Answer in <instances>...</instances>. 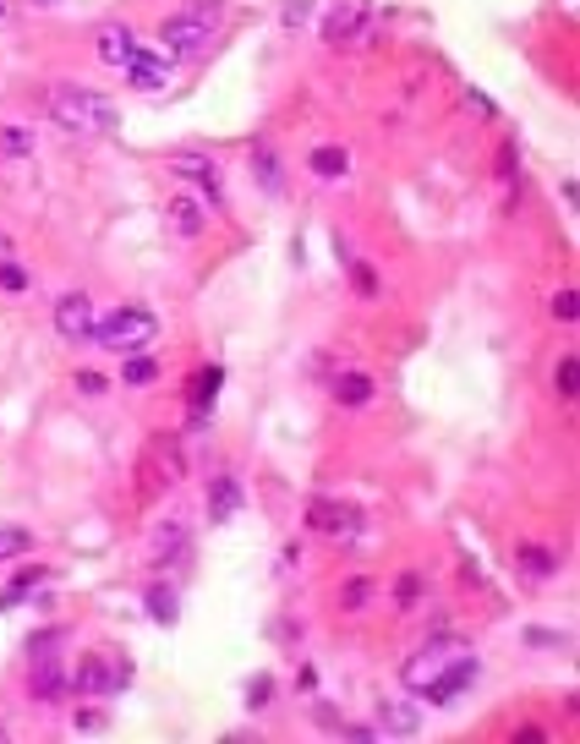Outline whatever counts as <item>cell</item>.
<instances>
[{"label": "cell", "mask_w": 580, "mask_h": 744, "mask_svg": "<svg viewBox=\"0 0 580 744\" xmlns=\"http://www.w3.org/2000/svg\"><path fill=\"white\" fill-rule=\"evenodd\" d=\"M50 115L66 126V132H94V137L121 126V104L104 99V93H94V88H72V83L50 88Z\"/></svg>", "instance_id": "6da1fadb"}, {"label": "cell", "mask_w": 580, "mask_h": 744, "mask_svg": "<svg viewBox=\"0 0 580 744\" xmlns=\"http://www.w3.org/2000/svg\"><path fill=\"white\" fill-rule=\"evenodd\" d=\"M219 22H225V6H219V0H187L176 17H165L159 39H165L170 55H197L219 33Z\"/></svg>", "instance_id": "7a4b0ae2"}, {"label": "cell", "mask_w": 580, "mask_h": 744, "mask_svg": "<svg viewBox=\"0 0 580 744\" xmlns=\"http://www.w3.org/2000/svg\"><path fill=\"white\" fill-rule=\"evenodd\" d=\"M154 334H159V318L148 307H121V312H110L104 323H94V340L104 345V351H121V356L143 351Z\"/></svg>", "instance_id": "3957f363"}, {"label": "cell", "mask_w": 580, "mask_h": 744, "mask_svg": "<svg viewBox=\"0 0 580 744\" xmlns=\"http://www.w3.org/2000/svg\"><path fill=\"white\" fill-rule=\"evenodd\" d=\"M126 684H132V662H110L104 651L83 657V662H77V673H72L77 695H110V690H126Z\"/></svg>", "instance_id": "277c9868"}, {"label": "cell", "mask_w": 580, "mask_h": 744, "mask_svg": "<svg viewBox=\"0 0 580 744\" xmlns=\"http://www.w3.org/2000/svg\"><path fill=\"white\" fill-rule=\"evenodd\" d=\"M460 651H466V646H449V641H433V646H427V651H416V657H411V662H405V668H400L405 690H416V695H422L427 684H433L438 673H444L449 662L460 657Z\"/></svg>", "instance_id": "5b68a950"}, {"label": "cell", "mask_w": 580, "mask_h": 744, "mask_svg": "<svg viewBox=\"0 0 580 744\" xmlns=\"http://www.w3.org/2000/svg\"><path fill=\"white\" fill-rule=\"evenodd\" d=\"M471 679H477V657H471V651H460V657L455 662H449V668L444 673H438V679L433 684H427V701H433V706H455L460 701V695H466L471 690Z\"/></svg>", "instance_id": "8992f818"}, {"label": "cell", "mask_w": 580, "mask_h": 744, "mask_svg": "<svg viewBox=\"0 0 580 744\" xmlns=\"http://www.w3.org/2000/svg\"><path fill=\"white\" fill-rule=\"evenodd\" d=\"M307 526L323 531V537H351V531L362 526V515H356L351 504H340V498H312V504H307Z\"/></svg>", "instance_id": "52a82bcc"}, {"label": "cell", "mask_w": 580, "mask_h": 744, "mask_svg": "<svg viewBox=\"0 0 580 744\" xmlns=\"http://www.w3.org/2000/svg\"><path fill=\"white\" fill-rule=\"evenodd\" d=\"M126 77H132V88H143V93H159L170 83V66H165V55H154V50H137L132 44V55H126Z\"/></svg>", "instance_id": "ba28073f"}, {"label": "cell", "mask_w": 580, "mask_h": 744, "mask_svg": "<svg viewBox=\"0 0 580 744\" xmlns=\"http://www.w3.org/2000/svg\"><path fill=\"white\" fill-rule=\"evenodd\" d=\"M55 329H61L66 340H88V334H94V307H88V296L55 301Z\"/></svg>", "instance_id": "9c48e42d"}, {"label": "cell", "mask_w": 580, "mask_h": 744, "mask_svg": "<svg viewBox=\"0 0 580 744\" xmlns=\"http://www.w3.org/2000/svg\"><path fill=\"white\" fill-rule=\"evenodd\" d=\"M362 28H367V0H345V6L323 22V39H329V44H356V39H362Z\"/></svg>", "instance_id": "30bf717a"}, {"label": "cell", "mask_w": 580, "mask_h": 744, "mask_svg": "<svg viewBox=\"0 0 580 744\" xmlns=\"http://www.w3.org/2000/svg\"><path fill=\"white\" fill-rule=\"evenodd\" d=\"M378 728L394 739H411L416 728H422V712H416L411 701H378Z\"/></svg>", "instance_id": "8fae6325"}, {"label": "cell", "mask_w": 580, "mask_h": 744, "mask_svg": "<svg viewBox=\"0 0 580 744\" xmlns=\"http://www.w3.org/2000/svg\"><path fill=\"white\" fill-rule=\"evenodd\" d=\"M66 690V679H61V657H33V695H39V701H55V695Z\"/></svg>", "instance_id": "7c38bea8"}, {"label": "cell", "mask_w": 580, "mask_h": 744, "mask_svg": "<svg viewBox=\"0 0 580 744\" xmlns=\"http://www.w3.org/2000/svg\"><path fill=\"white\" fill-rule=\"evenodd\" d=\"M170 170L176 176H187L197 186H208V197H219V170L208 165V159H192V154H170Z\"/></svg>", "instance_id": "4fadbf2b"}, {"label": "cell", "mask_w": 580, "mask_h": 744, "mask_svg": "<svg viewBox=\"0 0 580 744\" xmlns=\"http://www.w3.org/2000/svg\"><path fill=\"white\" fill-rule=\"evenodd\" d=\"M236 504H241L236 476H219V482L208 487V520H230V515H236Z\"/></svg>", "instance_id": "5bb4252c"}, {"label": "cell", "mask_w": 580, "mask_h": 744, "mask_svg": "<svg viewBox=\"0 0 580 744\" xmlns=\"http://www.w3.org/2000/svg\"><path fill=\"white\" fill-rule=\"evenodd\" d=\"M334 400L340 405H367L373 400V378H367V372H340V378H334Z\"/></svg>", "instance_id": "9a60e30c"}, {"label": "cell", "mask_w": 580, "mask_h": 744, "mask_svg": "<svg viewBox=\"0 0 580 744\" xmlns=\"http://www.w3.org/2000/svg\"><path fill=\"white\" fill-rule=\"evenodd\" d=\"M203 219L208 214L192 203V197H170V225H176V236H187V241L203 236Z\"/></svg>", "instance_id": "2e32d148"}, {"label": "cell", "mask_w": 580, "mask_h": 744, "mask_svg": "<svg viewBox=\"0 0 580 744\" xmlns=\"http://www.w3.org/2000/svg\"><path fill=\"white\" fill-rule=\"evenodd\" d=\"M126 55H132V33L115 28V22H110V28H99V61L104 66H126Z\"/></svg>", "instance_id": "e0dca14e"}, {"label": "cell", "mask_w": 580, "mask_h": 744, "mask_svg": "<svg viewBox=\"0 0 580 744\" xmlns=\"http://www.w3.org/2000/svg\"><path fill=\"white\" fill-rule=\"evenodd\" d=\"M312 176H323V181H340L345 170H351V159H345V148H334V143H323V148H312Z\"/></svg>", "instance_id": "ac0fdd59"}, {"label": "cell", "mask_w": 580, "mask_h": 744, "mask_svg": "<svg viewBox=\"0 0 580 744\" xmlns=\"http://www.w3.org/2000/svg\"><path fill=\"white\" fill-rule=\"evenodd\" d=\"M39 580H44V569H22V575H17V580H11V586H6V591H0V608H17V602H22V597H28V591H33V586H39Z\"/></svg>", "instance_id": "d6986e66"}, {"label": "cell", "mask_w": 580, "mask_h": 744, "mask_svg": "<svg viewBox=\"0 0 580 744\" xmlns=\"http://www.w3.org/2000/svg\"><path fill=\"white\" fill-rule=\"evenodd\" d=\"M0 154H11V159L33 154V132L28 126H0Z\"/></svg>", "instance_id": "ffe728a7"}, {"label": "cell", "mask_w": 580, "mask_h": 744, "mask_svg": "<svg viewBox=\"0 0 580 744\" xmlns=\"http://www.w3.org/2000/svg\"><path fill=\"white\" fill-rule=\"evenodd\" d=\"M520 564H526V569H531V575H537V580H548L553 569H559V558H553L548 548H531V542H526V548H520Z\"/></svg>", "instance_id": "44dd1931"}, {"label": "cell", "mask_w": 580, "mask_h": 744, "mask_svg": "<svg viewBox=\"0 0 580 744\" xmlns=\"http://www.w3.org/2000/svg\"><path fill=\"white\" fill-rule=\"evenodd\" d=\"M148 613H154L159 624H176V591H165V586H148Z\"/></svg>", "instance_id": "7402d4cb"}, {"label": "cell", "mask_w": 580, "mask_h": 744, "mask_svg": "<svg viewBox=\"0 0 580 744\" xmlns=\"http://www.w3.org/2000/svg\"><path fill=\"white\" fill-rule=\"evenodd\" d=\"M28 531L22 526H0V558H17V553H28Z\"/></svg>", "instance_id": "603a6c76"}, {"label": "cell", "mask_w": 580, "mask_h": 744, "mask_svg": "<svg viewBox=\"0 0 580 744\" xmlns=\"http://www.w3.org/2000/svg\"><path fill=\"white\" fill-rule=\"evenodd\" d=\"M154 372H159L154 356H132V362L121 367V378H126V383H154Z\"/></svg>", "instance_id": "cb8c5ba5"}, {"label": "cell", "mask_w": 580, "mask_h": 744, "mask_svg": "<svg viewBox=\"0 0 580 744\" xmlns=\"http://www.w3.org/2000/svg\"><path fill=\"white\" fill-rule=\"evenodd\" d=\"M214 389H219V367H208L203 378H197V389H192L197 411H208V405H214Z\"/></svg>", "instance_id": "d4e9b609"}, {"label": "cell", "mask_w": 580, "mask_h": 744, "mask_svg": "<svg viewBox=\"0 0 580 744\" xmlns=\"http://www.w3.org/2000/svg\"><path fill=\"white\" fill-rule=\"evenodd\" d=\"M553 389H559V400H575V356H564L559 372H553Z\"/></svg>", "instance_id": "484cf974"}, {"label": "cell", "mask_w": 580, "mask_h": 744, "mask_svg": "<svg viewBox=\"0 0 580 744\" xmlns=\"http://www.w3.org/2000/svg\"><path fill=\"white\" fill-rule=\"evenodd\" d=\"M307 17H312V0H285V6H280V22H285V28H301Z\"/></svg>", "instance_id": "4316f807"}, {"label": "cell", "mask_w": 580, "mask_h": 744, "mask_svg": "<svg viewBox=\"0 0 580 744\" xmlns=\"http://www.w3.org/2000/svg\"><path fill=\"white\" fill-rule=\"evenodd\" d=\"M0 290H28V269L22 263H0Z\"/></svg>", "instance_id": "83f0119b"}, {"label": "cell", "mask_w": 580, "mask_h": 744, "mask_svg": "<svg viewBox=\"0 0 580 744\" xmlns=\"http://www.w3.org/2000/svg\"><path fill=\"white\" fill-rule=\"evenodd\" d=\"M553 318L575 323V290H559V296H553Z\"/></svg>", "instance_id": "f1b7e54d"}, {"label": "cell", "mask_w": 580, "mask_h": 744, "mask_svg": "<svg viewBox=\"0 0 580 744\" xmlns=\"http://www.w3.org/2000/svg\"><path fill=\"white\" fill-rule=\"evenodd\" d=\"M416 591H422V580H416V575H405V580H400V608H411V602H416Z\"/></svg>", "instance_id": "f546056e"}, {"label": "cell", "mask_w": 580, "mask_h": 744, "mask_svg": "<svg viewBox=\"0 0 580 744\" xmlns=\"http://www.w3.org/2000/svg\"><path fill=\"white\" fill-rule=\"evenodd\" d=\"M77 389H83V394H104V378H99V372H77Z\"/></svg>", "instance_id": "4dcf8cb0"}, {"label": "cell", "mask_w": 580, "mask_h": 744, "mask_svg": "<svg viewBox=\"0 0 580 744\" xmlns=\"http://www.w3.org/2000/svg\"><path fill=\"white\" fill-rule=\"evenodd\" d=\"M263 695H269V679H252V690H247V701H252V706H269V701H263Z\"/></svg>", "instance_id": "1f68e13d"}, {"label": "cell", "mask_w": 580, "mask_h": 744, "mask_svg": "<svg viewBox=\"0 0 580 744\" xmlns=\"http://www.w3.org/2000/svg\"><path fill=\"white\" fill-rule=\"evenodd\" d=\"M345 602H351V608H362V602H367V580H356V586L345 591Z\"/></svg>", "instance_id": "d6a6232c"}, {"label": "cell", "mask_w": 580, "mask_h": 744, "mask_svg": "<svg viewBox=\"0 0 580 744\" xmlns=\"http://www.w3.org/2000/svg\"><path fill=\"white\" fill-rule=\"evenodd\" d=\"M6 11H11V6H6V0H0V17H6Z\"/></svg>", "instance_id": "836d02e7"}, {"label": "cell", "mask_w": 580, "mask_h": 744, "mask_svg": "<svg viewBox=\"0 0 580 744\" xmlns=\"http://www.w3.org/2000/svg\"><path fill=\"white\" fill-rule=\"evenodd\" d=\"M39 6H55V0H39Z\"/></svg>", "instance_id": "e575fe53"}]
</instances>
